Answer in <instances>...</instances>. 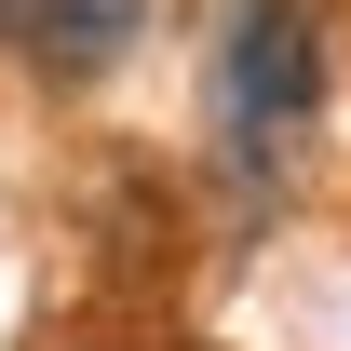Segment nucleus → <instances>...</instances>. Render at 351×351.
<instances>
[{
    "instance_id": "1",
    "label": "nucleus",
    "mask_w": 351,
    "mask_h": 351,
    "mask_svg": "<svg viewBox=\"0 0 351 351\" xmlns=\"http://www.w3.org/2000/svg\"><path fill=\"white\" fill-rule=\"evenodd\" d=\"M311 108H324V14H311V0H230V27H217V122H230V162L270 176V162L311 135Z\"/></svg>"
},
{
    "instance_id": "3",
    "label": "nucleus",
    "mask_w": 351,
    "mask_h": 351,
    "mask_svg": "<svg viewBox=\"0 0 351 351\" xmlns=\"http://www.w3.org/2000/svg\"><path fill=\"white\" fill-rule=\"evenodd\" d=\"M0 27H27V0H0Z\"/></svg>"
},
{
    "instance_id": "2",
    "label": "nucleus",
    "mask_w": 351,
    "mask_h": 351,
    "mask_svg": "<svg viewBox=\"0 0 351 351\" xmlns=\"http://www.w3.org/2000/svg\"><path fill=\"white\" fill-rule=\"evenodd\" d=\"M135 27H149V0H27V27H14V41H27V68H41V82H108V68H122L135 54Z\"/></svg>"
}]
</instances>
